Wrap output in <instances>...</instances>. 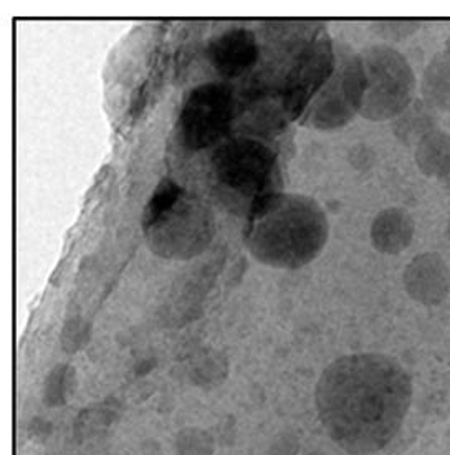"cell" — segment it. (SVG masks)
<instances>
[{
  "label": "cell",
  "mask_w": 450,
  "mask_h": 455,
  "mask_svg": "<svg viewBox=\"0 0 450 455\" xmlns=\"http://www.w3.org/2000/svg\"><path fill=\"white\" fill-rule=\"evenodd\" d=\"M336 67L330 80L305 109L300 124L330 132L343 128L361 111L366 93V73L359 53L346 44H334Z\"/></svg>",
  "instance_id": "cell-5"
},
{
  "label": "cell",
  "mask_w": 450,
  "mask_h": 455,
  "mask_svg": "<svg viewBox=\"0 0 450 455\" xmlns=\"http://www.w3.org/2000/svg\"><path fill=\"white\" fill-rule=\"evenodd\" d=\"M404 287L411 299L426 307L440 305L449 295V267L438 253H421L406 267Z\"/></svg>",
  "instance_id": "cell-9"
},
{
  "label": "cell",
  "mask_w": 450,
  "mask_h": 455,
  "mask_svg": "<svg viewBox=\"0 0 450 455\" xmlns=\"http://www.w3.org/2000/svg\"><path fill=\"white\" fill-rule=\"evenodd\" d=\"M446 47H447V50H446V53H447V55H449L450 57V36L449 38H447V45H446Z\"/></svg>",
  "instance_id": "cell-22"
},
{
  "label": "cell",
  "mask_w": 450,
  "mask_h": 455,
  "mask_svg": "<svg viewBox=\"0 0 450 455\" xmlns=\"http://www.w3.org/2000/svg\"><path fill=\"white\" fill-rule=\"evenodd\" d=\"M236 116L232 84L207 82L192 88L184 98L178 118L179 141L184 149L197 153L221 143Z\"/></svg>",
  "instance_id": "cell-7"
},
{
  "label": "cell",
  "mask_w": 450,
  "mask_h": 455,
  "mask_svg": "<svg viewBox=\"0 0 450 455\" xmlns=\"http://www.w3.org/2000/svg\"><path fill=\"white\" fill-rule=\"evenodd\" d=\"M414 237V220L411 214L399 207L381 211L371 224V243L386 255L401 253Z\"/></svg>",
  "instance_id": "cell-10"
},
{
  "label": "cell",
  "mask_w": 450,
  "mask_h": 455,
  "mask_svg": "<svg viewBox=\"0 0 450 455\" xmlns=\"http://www.w3.org/2000/svg\"><path fill=\"white\" fill-rule=\"evenodd\" d=\"M229 372V364L222 355L207 353L196 361L190 368V379L199 387L213 389L224 381Z\"/></svg>",
  "instance_id": "cell-15"
},
{
  "label": "cell",
  "mask_w": 450,
  "mask_h": 455,
  "mask_svg": "<svg viewBox=\"0 0 450 455\" xmlns=\"http://www.w3.org/2000/svg\"><path fill=\"white\" fill-rule=\"evenodd\" d=\"M328 237L330 222L325 209L309 196L282 191L252 204L242 234L257 262L282 270L311 264Z\"/></svg>",
  "instance_id": "cell-2"
},
{
  "label": "cell",
  "mask_w": 450,
  "mask_h": 455,
  "mask_svg": "<svg viewBox=\"0 0 450 455\" xmlns=\"http://www.w3.org/2000/svg\"><path fill=\"white\" fill-rule=\"evenodd\" d=\"M442 182H444V186H446V189L450 192V168L447 169V172L444 174V178H442Z\"/></svg>",
  "instance_id": "cell-20"
},
{
  "label": "cell",
  "mask_w": 450,
  "mask_h": 455,
  "mask_svg": "<svg viewBox=\"0 0 450 455\" xmlns=\"http://www.w3.org/2000/svg\"><path fill=\"white\" fill-rule=\"evenodd\" d=\"M415 163L429 178L442 180L450 168V136L434 130L424 136L415 149Z\"/></svg>",
  "instance_id": "cell-11"
},
{
  "label": "cell",
  "mask_w": 450,
  "mask_h": 455,
  "mask_svg": "<svg viewBox=\"0 0 450 455\" xmlns=\"http://www.w3.org/2000/svg\"><path fill=\"white\" fill-rule=\"evenodd\" d=\"M422 95L429 107L449 111L450 57L447 53H440L429 63L422 80Z\"/></svg>",
  "instance_id": "cell-13"
},
{
  "label": "cell",
  "mask_w": 450,
  "mask_h": 455,
  "mask_svg": "<svg viewBox=\"0 0 450 455\" xmlns=\"http://www.w3.org/2000/svg\"><path fill=\"white\" fill-rule=\"evenodd\" d=\"M436 130V116L432 107L414 101L394 121V132L404 144H417L429 132Z\"/></svg>",
  "instance_id": "cell-12"
},
{
  "label": "cell",
  "mask_w": 450,
  "mask_h": 455,
  "mask_svg": "<svg viewBox=\"0 0 450 455\" xmlns=\"http://www.w3.org/2000/svg\"><path fill=\"white\" fill-rule=\"evenodd\" d=\"M76 387V372L70 364H57L45 378L42 399L47 408H61L70 401Z\"/></svg>",
  "instance_id": "cell-14"
},
{
  "label": "cell",
  "mask_w": 450,
  "mask_h": 455,
  "mask_svg": "<svg viewBox=\"0 0 450 455\" xmlns=\"http://www.w3.org/2000/svg\"><path fill=\"white\" fill-rule=\"evenodd\" d=\"M413 383L396 360L378 353L348 355L321 372L315 404L333 443L350 454L378 452L401 429Z\"/></svg>",
  "instance_id": "cell-1"
},
{
  "label": "cell",
  "mask_w": 450,
  "mask_h": 455,
  "mask_svg": "<svg viewBox=\"0 0 450 455\" xmlns=\"http://www.w3.org/2000/svg\"><path fill=\"white\" fill-rule=\"evenodd\" d=\"M88 339V330H84L82 318H71L70 322H67L63 333H61V343L65 351L75 353L78 349L84 347V341Z\"/></svg>",
  "instance_id": "cell-18"
},
{
  "label": "cell",
  "mask_w": 450,
  "mask_h": 455,
  "mask_svg": "<svg viewBox=\"0 0 450 455\" xmlns=\"http://www.w3.org/2000/svg\"><path fill=\"white\" fill-rule=\"evenodd\" d=\"M146 245L166 260H190L211 245L215 216L201 199L176 180H161L142 211Z\"/></svg>",
  "instance_id": "cell-3"
},
{
  "label": "cell",
  "mask_w": 450,
  "mask_h": 455,
  "mask_svg": "<svg viewBox=\"0 0 450 455\" xmlns=\"http://www.w3.org/2000/svg\"><path fill=\"white\" fill-rule=\"evenodd\" d=\"M359 57L366 73L359 115L373 121L398 118L414 98L415 76L409 61L390 45H371Z\"/></svg>",
  "instance_id": "cell-6"
},
{
  "label": "cell",
  "mask_w": 450,
  "mask_h": 455,
  "mask_svg": "<svg viewBox=\"0 0 450 455\" xmlns=\"http://www.w3.org/2000/svg\"><path fill=\"white\" fill-rule=\"evenodd\" d=\"M446 237H447V242H449L450 245V219L449 222H447V228H446Z\"/></svg>",
  "instance_id": "cell-21"
},
{
  "label": "cell",
  "mask_w": 450,
  "mask_h": 455,
  "mask_svg": "<svg viewBox=\"0 0 450 455\" xmlns=\"http://www.w3.org/2000/svg\"><path fill=\"white\" fill-rule=\"evenodd\" d=\"M213 178L225 194L247 203V211L261 197L278 191L282 172L278 155L255 138H232L213 151Z\"/></svg>",
  "instance_id": "cell-4"
},
{
  "label": "cell",
  "mask_w": 450,
  "mask_h": 455,
  "mask_svg": "<svg viewBox=\"0 0 450 455\" xmlns=\"http://www.w3.org/2000/svg\"><path fill=\"white\" fill-rule=\"evenodd\" d=\"M374 27L378 28V34L391 40H401L404 36H413L415 30L421 27L417 20H381Z\"/></svg>",
  "instance_id": "cell-19"
},
{
  "label": "cell",
  "mask_w": 450,
  "mask_h": 455,
  "mask_svg": "<svg viewBox=\"0 0 450 455\" xmlns=\"http://www.w3.org/2000/svg\"><path fill=\"white\" fill-rule=\"evenodd\" d=\"M174 452L176 455H213V434L201 427H184L174 437Z\"/></svg>",
  "instance_id": "cell-16"
},
{
  "label": "cell",
  "mask_w": 450,
  "mask_h": 455,
  "mask_svg": "<svg viewBox=\"0 0 450 455\" xmlns=\"http://www.w3.org/2000/svg\"><path fill=\"white\" fill-rule=\"evenodd\" d=\"M118 418V408L109 401L98 408L88 409L84 414H80L82 426H76V432L98 429L100 426H109L113 420Z\"/></svg>",
  "instance_id": "cell-17"
},
{
  "label": "cell",
  "mask_w": 450,
  "mask_h": 455,
  "mask_svg": "<svg viewBox=\"0 0 450 455\" xmlns=\"http://www.w3.org/2000/svg\"><path fill=\"white\" fill-rule=\"evenodd\" d=\"M261 59L257 36L244 27L229 28L213 36L207 45V60L225 80H232L249 72Z\"/></svg>",
  "instance_id": "cell-8"
}]
</instances>
